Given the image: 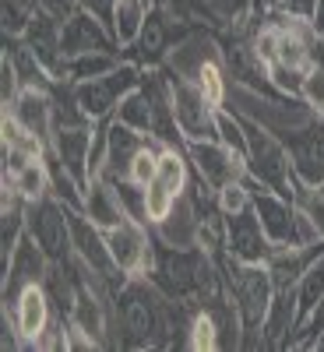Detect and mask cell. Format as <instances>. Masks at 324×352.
<instances>
[{"mask_svg":"<svg viewBox=\"0 0 324 352\" xmlns=\"http://www.w3.org/2000/svg\"><path fill=\"white\" fill-rule=\"evenodd\" d=\"M96 144V124L85 127H56L50 138V155L61 162L74 180H81L88 187V155Z\"/></svg>","mask_w":324,"mask_h":352,"instance_id":"7c38bea8","label":"cell"},{"mask_svg":"<svg viewBox=\"0 0 324 352\" xmlns=\"http://www.w3.org/2000/svg\"><path fill=\"white\" fill-rule=\"evenodd\" d=\"M4 184L21 194L25 201H39V197H50V162L46 155L43 159H32L28 166H21L14 176H4Z\"/></svg>","mask_w":324,"mask_h":352,"instance_id":"cb8c5ba5","label":"cell"},{"mask_svg":"<svg viewBox=\"0 0 324 352\" xmlns=\"http://www.w3.org/2000/svg\"><path fill=\"white\" fill-rule=\"evenodd\" d=\"M310 349H317V352H324V331H321V335H317V338L310 342Z\"/></svg>","mask_w":324,"mask_h":352,"instance_id":"8d00e7d4","label":"cell"},{"mask_svg":"<svg viewBox=\"0 0 324 352\" xmlns=\"http://www.w3.org/2000/svg\"><path fill=\"white\" fill-rule=\"evenodd\" d=\"M317 257H324V240H321V243H310V247H296V243L275 247L272 257H268V272H272V278H275V289L296 285L300 275L310 268Z\"/></svg>","mask_w":324,"mask_h":352,"instance_id":"d6986e66","label":"cell"},{"mask_svg":"<svg viewBox=\"0 0 324 352\" xmlns=\"http://www.w3.org/2000/svg\"><path fill=\"white\" fill-rule=\"evenodd\" d=\"M303 78H307V71H300V67H289V64H282V60L268 64V81H272L275 92H282V96L300 99V92H303Z\"/></svg>","mask_w":324,"mask_h":352,"instance_id":"83f0119b","label":"cell"},{"mask_svg":"<svg viewBox=\"0 0 324 352\" xmlns=\"http://www.w3.org/2000/svg\"><path fill=\"white\" fill-rule=\"evenodd\" d=\"M215 201H219V208L222 215H237L244 208H250V187H247V176L237 184H226L222 190H215Z\"/></svg>","mask_w":324,"mask_h":352,"instance_id":"f546056e","label":"cell"},{"mask_svg":"<svg viewBox=\"0 0 324 352\" xmlns=\"http://www.w3.org/2000/svg\"><path fill=\"white\" fill-rule=\"evenodd\" d=\"M120 56L116 53H78V56H64L61 71H56L53 81H67V85H78V81H92V78H102L109 74Z\"/></svg>","mask_w":324,"mask_h":352,"instance_id":"7402d4cb","label":"cell"},{"mask_svg":"<svg viewBox=\"0 0 324 352\" xmlns=\"http://www.w3.org/2000/svg\"><path fill=\"white\" fill-rule=\"evenodd\" d=\"M215 124H219V141L226 144V148L240 152V155L247 159V131H244V116H240V113H233V109H226V106H219Z\"/></svg>","mask_w":324,"mask_h":352,"instance_id":"484cf974","label":"cell"},{"mask_svg":"<svg viewBox=\"0 0 324 352\" xmlns=\"http://www.w3.org/2000/svg\"><path fill=\"white\" fill-rule=\"evenodd\" d=\"M169 28H173V18H169L162 8H152L149 21H144V28H141V36H138L134 46H127V50H138V56H141L149 67L159 64V60H166V53H169V46H173Z\"/></svg>","mask_w":324,"mask_h":352,"instance_id":"44dd1931","label":"cell"},{"mask_svg":"<svg viewBox=\"0 0 324 352\" xmlns=\"http://www.w3.org/2000/svg\"><path fill=\"white\" fill-rule=\"evenodd\" d=\"M50 264L53 261L46 257V250L25 232L21 243L14 247V254L4 257V303L11 307L28 285H39L50 272Z\"/></svg>","mask_w":324,"mask_h":352,"instance_id":"9c48e42d","label":"cell"},{"mask_svg":"<svg viewBox=\"0 0 324 352\" xmlns=\"http://www.w3.org/2000/svg\"><path fill=\"white\" fill-rule=\"evenodd\" d=\"M88 219H92L99 229H113L127 219L120 197H116V187L106 180V176H96L92 184L85 187V208H81Z\"/></svg>","mask_w":324,"mask_h":352,"instance_id":"ffe728a7","label":"cell"},{"mask_svg":"<svg viewBox=\"0 0 324 352\" xmlns=\"http://www.w3.org/2000/svg\"><path fill=\"white\" fill-rule=\"evenodd\" d=\"M169 78V99H173V116H176V127L184 134V144L191 141H219V106L204 96V88L191 78H180L166 67Z\"/></svg>","mask_w":324,"mask_h":352,"instance_id":"7a4b0ae2","label":"cell"},{"mask_svg":"<svg viewBox=\"0 0 324 352\" xmlns=\"http://www.w3.org/2000/svg\"><path fill=\"white\" fill-rule=\"evenodd\" d=\"M113 120H120L141 134H152V124H155V106H152V96H149V88L138 85L134 92H127L120 99V106H116L113 113Z\"/></svg>","mask_w":324,"mask_h":352,"instance_id":"603a6c76","label":"cell"},{"mask_svg":"<svg viewBox=\"0 0 324 352\" xmlns=\"http://www.w3.org/2000/svg\"><path fill=\"white\" fill-rule=\"evenodd\" d=\"M226 250L237 261H244V264H268L275 243L268 240V232H264V226L254 215V208L226 215Z\"/></svg>","mask_w":324,"mask_h":352,"instance_id":"30bf717a","label":"cell"},{"mask_svg":"<svg viewBox=\"0 0 324 352\" xmlns=\"http://www.w3.org/2000/svg\"><path fill=\"white\" fill-rule=\"evenodd\" d=\"M310 28H314V36L324 43V0H317L314 11H310Z\"/></svg>","mask_w":324,"mask_h":352,"instance_id":"d590c367","label":"cell"},{"mask_svg":"<svg viewBox=\"0 0 324 352\" xmlns=\"http://www.w3.org/2000/svg\"><path fill=\"white\" fill-rule=\"evenodd\" d=\"M300 99H303L307 106H314L317 113H324V67H321V64H314V67L307 71Z\"/></svg>","mask_w":324,"mask_h":352,"instance_id":"4dcf8cb0","label":"cell"},{"mask_svg":"<svg viewBox=\"0 0 324 352\" xmlns=\"http://www.w3.org/2000/svg\"><path fill=\"white\" fill-rule=\"evenodd\" d=\"M141 67L131 64V60H120L109 74L102 78H92V81H78L74 85V96L81 102V109L88 113V120H113L116 106H120V99L127 92H134V88L141 85Z\"/></svg>","mask_w":324,"mask_h":352,"instance_id":"277c9868","label":"cell"},{"mask_svg":"<svg viewBox=\"0 0 324 352\" xmlns=\"http://www.w3.org/2000/svg\"><path fill=\"white\" fill-rule=\"evenodd\" d=\"M247 187H250V208L254 215L261 219L264 232H268V240L275 247L282 243H292V222H296V201L257 184L254 176H247Z\"/></svg>","mask_w":324,"mask_h":352,"instance_id":"ba28073f","label":"cell"},{"mask_svg":"<svg viewBox=\"0 0 324 352\" xmlns=\"http://www.w3.org/2000/svg\"><path fill=\"white\" fill-rule=\"evenodd\" d=\"M36 155H28V152H21V148H14V144H4V176H14L21 166H28Z\"/></svg>","mask_w":324,"mask_h":352,"instance_id":"836d02e7","label":"cell"},{"mask_svg":"<svg viewBox=\"0 0 324 352\" xmlns=\"http://www.w3.org/2000/svg\"><path fill=\"white\" fill-rule=\"evenodd\" d=\"M39 8H43V11H50L53 18L67 21V18L78 11V0H39Z\"/></svg>","mask_w":324,"mask_h":352,"instance_id":"e575fe53","label":"cell"},{"mask_svg":"<svg viewBox=\"0 0 324 352\" xmlns=\"http://www.w3.org/2000/svg\"><path fill=\"white\" fill-rule=\"evenodd\" d=\"M106 232V243L113 254L116 272L127 275V278H149L155 268V240L149 236V226L138 222V219H124L120 226L102 229Z\"/></svg>","mask_w":324,"mask_h":352,"instance_id":"5b68a950","label":"cell"},{"mask_svg":"<svg viewBox=\"0 0 324 352\" xmlns=\"http://www.w3.org/2000/svg\"><path fill=\"white\" fill-rule=\"evenodd\" d=\"M78 8L88 11V14H96L99 21L109 25V32H113V11H116V0H78Z\"/></svg>","mask_w":324,"mask_h":352,"instance_id":"d6a6232c","label":"cell"},{"mask_svg":"<svg viewBox=\"0 0 324 352\" xmlns=\"http://www.w3.org/2000/svg\"><path fill=\"white\" fill-rule=\"evenodd\" d=\"M159 243L166 247H180V250H191V247H201V215L194 208V201L184 194L180 201L173 204V212L152 226Z\"/></svg>","mask_w":324,"mask_h":352,"instance_id":"e0dca14e","label":"cell"},{"mask_svg":"<svg viewBox=\"0 0 324 352\" xmlns=\"http://www.w3.org/2000/svg\"><path fill=\"white\" fill-rule=\"evenodd\" d=\"M187 159L194 162L197 176L212 190H222L226 184H237L247 176V159L240 152L226 148L222 141H191L187 144Z\"/></svg>","mask_w":324,"mask_h":352,"instance_id":"8992f818","label":"cell"},{"mask_svg":"<svg viewBox=\"0 0 324 352\" xmlns=\"http://www.w3.org/2000/svg\"><path fill=\"white\" fill-rule=\"evenodd\" d=\"M215 60H222V53H219V43L208 32H187L166 53V67L180 78H191V81H197V74Z\"/></svg>","mask_w":324,"mask_h":352,"instance_id":"5bb4252c","label":"cell"},{"mask_svg":"<svg viewBox=\"0 0 324 352\" xmlns=\"http://www.w3.org/2000/svg\"><path fill=\"white\" fill-rule=\"evenodd\" d=\"M18 92H21V78H18L14 64L4 56V60H0V99H4V106H11L18 99Z\"/></svg>","mask_w":324,"mask_h":352,"instance_id":"1f68e13d","label":"cell"},{"mask_svg":"<svg viewBox=\"0 0 324 352\" xmlns=\"http://www.w3.org/2000/svg\"><path fill=\"white\" fill-rule=\"evenodd\" d=\"M187 349H219V324L215 314L208 307H197L191 314V328H187Z\"/></svg>","mask_w":324,"mask_h":352,"instance_id":"d4e9b609","label":"cell"},{"mask_svg":"<svg viewBox=\"0 0 324 352\" xmlns=\"http://www.w3.org/2000/svg\"><path fill=\"white\" fill-rule=\"evenodd\" d=\"M159 152H162V141H155V138L144 141V148L134 155L131 173H127L134 184H141V187H149V184H152V176H155V169H159Z\"/></svg>","mask_w":324,"mask_h":352,"instance_id":"4316f807","label":"cell"},{"mask_svg":"<svg viewBox=\"0 0 324 352\" xmlns=\"http://www.w3.org/2000/svg\"><path fill=\"white\" fill-rule=\"evenodd\" d=\"M64 56H78V53H116V46L109 25L99 21L96 14L88 11H74L67 21H64Z\"/></svg>","mask_w":324,"mask_h":352,"instance_id":"4fadbf2b","label":"cell"},{"mask_svg":"<svg viewBox=\"0 0 324 352\" xmlns=\"http://www.w3.org/2000/svg\"><path fill=\"white\" fill-rule=\"evenodd\" d=\"M292 201H296V208H303L317 229H321V236H324V184L310 187V184H296V194H292Z\"/></svg>","mask_w":324,"mask_h":352,"instance_id":"f1b7e54d","label":"cell"},{"mask_svg":"<svg viewBox=\"0 0 324 352\" xmlns=\"http://www.w3.org/2000/svg\"><path fill=\"white\" fill-rule=\"evenodd\" d=\"M4 307H8V303H4ZM8 310H11V317H14L21 349H36V342L46 335V328L53 324V317H56V310H53V303H50V296H46L43 282H39V285H28Z\"/></svg>","mask_w":324,"mask_h":352,"instance_id":"8fae6325","label":"cell"},{"mask_svg":"<svg viewBox=\"0 0 324 352\" xmlns=\"http://www.w3.org/2000/svg\"><path fill=\"white\" fill-rule=\"evenodd\" d=\"M144 141H149V134H141L120 120H106V169H102L106 180H120V176L131 173V162L144 148Z\"/></svg>","mask_w":324,"mask_h":352,"instance_id":"2e32d148","label":"cell"},{"mask_svg":"<svg viewBox=\"0 0 324 352\" xmlns=\"http://www.w3.org/2000/svg\"><path fill=\"white\" fill-rule=\"evenodd\" d=\"M25 229L50 261H67L74 257V240H71V208L61 204L53 194L39 201H25Z\"/></svg>","mask_w":324,"mask_h":352,"instance_id":"3957f363","label":"cell"},{"mask_svg":"<svg viewBox=\"0 0 324 352\" xmlns=\"http://www.w3.org/2000/svg\"><path fill=\"white\" fill-rule=\"evenodd\" d=\"M244 131H247V176L292 197L300 180H296V169H292V159L285 152V141L272 131H264L261 124L247 120V116H244Z\"/></svg>","mask_w":324,"mask_h":352,"instance_id":"6da1fadb","label":"cell"},{"mask_svg":"<svg viewBox=\"0 0 324 352\" xmlns=\"http://www.w3.org/2000/svg\"><path fill=\"white\" fill-rule=\"evenodd\" d=\"M282 141L292 159V169H296V180L310 187L324 184V113H317L314 120L285 134Z\"/></svg>","mask_w":324,"mask_h":352,"instance_id":"52a82bcc","label":"cell"},{"mask_svg":"<svg viewBox=\"0 0 324 352\" xmlns=\"http://www.w3.org/2000/svg\"><path fill=\"white\" fill-rule=\"evenodd\" d=\"M4 109L25 131L39 134L50 144V138H53V96H50V88H21L18 99Z\"/></svg>","mask_w":324,"mask_h":352,"instance_id":"ac0fdd59","label":"cell"},{"mask_svg":"<svg viewBox=\"0 0 324 352\" xmlns=\"http://www.w3.org/2000/svg\"><path fill=\"white\" fill-rule=\"evenodd\" d=\"M296 324H300L296 285H282V289H275L272 307H268V317H264V324H261L268 349H289L292 335H296Z\"/></svg>","mask_w":324,"mask_h":352,"instance_id":"9a60e30c","label":"cell"}]
</instances>
